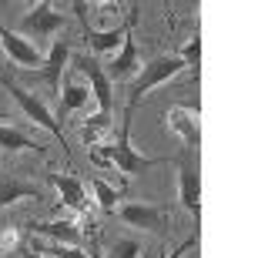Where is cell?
<instances>
[{
    "label": "cell",
    "mask_w": 258,
    "mask_h": 258,
    "mask_svg": "<svg viewBox=\"0 0 258 258\" xmlns=\"http://www.w3.org/2000/svg\"><path fill=\"white\" fill-rule=\"evenodd\" d=\"M131 114L134 111H124V121H121V131H117V141L114 144H97L91 151V161L94 164H114L117 171L124 174H138V171H148L154 164H168V158H144L131 148Z\"/></svg>",
    "instance_id": "obj_1"
},
{
    "label": "cell",
    "mask_w": 258,
    "mask_h": 258,
    "mask_svg": "<svg viewBox=\"0 0 258 258\" xmlns=\"http://www.w3.org/2000/svg\"><path fill=\"white\" fill-rule=\"evenodd\" d=\"M74 10H77V17L84 20V40H87V47L94 50V54H111V50H117V44L124 40V34H127V27L134 24V17H138V10H131V17H127V24L124 27H114V30H94V27H87V17H84V4L77 0L74 4Z\"/></svg>",
    "instance_id": "obj_7"
},
{
    "label": "cell",
    "mask_w": 258,
    "mask_h": 258,
    "mask_svg": "<svg viewBox=\"0 0 258 258\" xmlns=\"http://www.w3.org/2000/svg\"><path fill=\"white\" fill-rule=\"evenodd\" d=\"M17 248H24V228L10 225L0 231V251H17Z\"/></svg>",
    "instance_id": "obj_21"
},
{
    "label": "cell",
    "mask_w": 258,
    "mask_h": 258,
    "mask_svg": "<svg viewBox=\"0 0 258 258\" xmlns=\"http://www.w3.org/2000/svg\"><path fill=\"white\" fill-rule=\"evenodd\" d=\"M20 198H40V191L34 184L17 181V178H4V181H0V208H4V205H14V201H20Z\"/></svg>",
    "instance_id": "obj_16"
},
{
    "label": "cell",
    "mask_w": 258,
    "mask_h": 258,
    "mask_svg": "<svg viewBox=\"0 0 258 258\" xmlns=\"http://www.w3.org/2000/svg\"><path fill=\"white\" fill-rule=\"evenodd\" d=\"M181 71H184V64H181V57H178V54H161V57L148 60V64L141 67V74L134 77L131 87H127V107H124V111H134V107H138V101H141L151 87L164 84V81H171V77L181 74Z\"/></svg>",
    "instance_id": "obj_2"
},
{
    "label": "cell",
    "mask_w": 258,
    "mask_h": 258,
    "mask_svg": "<svg viewBox=\"0 0 258 258\" xmlns=\"http://www.w3.org/2000/svg\"><path fill=\"white\" fill-rule=\"evenodd\" d=\"M50 184L60 191V201H64L67 208L74 211H87V195H84V184H81V178H74V174H50Z\"/></svg>",
    "instance_id": "obj_14"
},
{
    "label": "cell",
    "mask_w": 258,
    "mask_h": 258,
    "mask_svg": "<svg viewBox=\"0 0 258 258\" xmlns=\"http://www.w3.org/2000/svg\"><path fill=\"white\" fill-rule=\"evenodd\" d=\"M87 97H91V87L84 84H67L60 91V114H71V111H81L87 104Z\"/></svg>",
    "instance_id": "obj_17"
},
{
    "label": "cell",
    "mask_w": 258,
    "mask_h": 258,
    "mask_svg": "<svg viewBox=\"0 0 258 258\" xmlns=\"http://www.w3.org/2000/svg\"><path fill=\"white\" fill-rule=\"evenodd\" d=\"M101 131H111V114H94V117H91V121L84 124L81 138H84V144H94Z\"/></svg>",
    "instance_id": "obj_20"
},
{
    "label": "cell",
    "mask_w": 258,
    "mask_h": 258,
    "mask_svg": "<svg viewBox=\"0 0 258 258\" xmlns=\"http://www.w3.org/2000/svg\"><path fill=\"white\" fill-rule=\"evenodd\" d=\"M20 255H24V258H44V255H40V251H34V248H27V245H24V248H20Z\"/></svg>",
    "instance_id": "obj_25"
},
{
    "label": "cell",
    "mask_w": 258,
    "mask_h": 258,
    "mask_svg": "<svg viewBox=\"0 0 258 258\" xmlns=\"http://www.w3.org/2000/svg\"><path fill=\"white\" fill-rule=\"evenodd\" d=\"M60 27H64V14H57L47 0H40L37 7L20 20V30L24 34H34V37H54Z\"/></svg>",
    "instance_id": "obj_8"
},
{
    "label": "cell",
    "mask_w": 258,
    "mask_h": 258,
    "mask_svg": "<svg viewBox=\"0 0 258 258\" xmlns=\"http://www.w3.org/2000/svg\"><path fill=\"white\" fill-rule=\"evenodd\" d=\"M0 84H4V87L10 91V97L17 101V104H20V111H24V114H27L30 121H34V124H40L44 131H50L54 138H60V141H64V131H60V124L54 121L50 107L44 104L40 97H34V94L27 91V87H20L17 81H14V77H7V74H0Z\"/></svg>",
    "instance_id": "obj_3"
},
{
    "label": "cell",
    "mask_w": 258,
    "mask_h": 258,
    "mask_svg": "<svg viewBox=\"0 0 258 258\" xmlns=\"http://www.w3.org/2000/svg\"><path fill=\"white\" fill-rule=\"evenodd\" d=\"M67 60H71V44H67V40H57V44L50 47V54L44 57V64H40L37 71H27L24 81H40V84H47L50 91L60 94V74H64Z\"/></svg>",
    "instance_id": "obj_4"
},
{
    "label": "cell",
    "mask_w": 258,
    "mask_h": 258,
    "mask_svg": "<svg viewBox=\"0 0 258 258\" xmlns=\"http://www.w3.org/2000/svg\"><path fill=\"white\" fill-rule=\"evenodd\" d=\"M195 245H198V235H191V238L184 241V245H178V248H174V251H171V255H168V258H181L184 251H188V248H195Z\"/></svg>",
    "instance_id": "obj_24"
},
{
    "label": "cell",
    "mask_w": 258,
    "mask_h": 258,
    "mask_svg": "<svg viewBox=\"0 0 258 258\" xmlns=\"http://www.w3.org/2000/svg\"><path fill=\"white\" fill-rule=\"evenodd\" d=\"M141 258H158V251H148V248H144V255Z\"/></svg>",
    "instance_id": "obj_26"
},
{
    "label": "cell",
    "mask_w": 258,
    "mask_h": 258,
    "mask_svg": "<svg viewBox=\"0 0 258 258\" xmlns=\"http://www.w3.org/2000/svg\"><path fill=\"white\" fill-rule=\"evenodd\" d=\"M27 248L40 251L44 258H87L81 248H71V245H40V241H30Z\"/></svg>",
    "instance_id": "obj_19"
},
{
    "label": "cell",
    "mask_w": 258,
    "mask_h": 258,
    "mask_svg": "<svg viewBox=\"0 0 258 258\" xmlns=\"http://www.w3.org/2000/svg\"><path fill=\"white\" fill-rule=\"evenodd\" d=\"M141 255H144L141 245L131 241V238H124V241H117V245H114V255H111V258H141Z\"/></svg>",
    "instance_id": "obj_23"
},
{
    "label": "cell",
    "mask_w": 258,
    "mask_h": 258,
    "mask_svg": "<svg viewBox=\"0 0 258 258\" xmlns=\"http://www.w3.org/2000/svg\"><path fill=\"white\" fill-rule=\"evenodd\" d=\"M178 198H181L184 211H191L195 218L201 215V178L191 164H181V171H178Z\"/></svg>",
    "instance_id": "obj_12"
},
{
    "label": "cell",
    "mask_w": 258,
    "mask_h": 258,
    "mask_svg": "<svg viewBox=\"0 0 258 258\" xmlns=\"http://www.w3.org/2000/svg\"><path fill=\"white\" fill-rule=\"evenodd\" d=\"M131 27H127V34H124V40H121V50L114 54V60L104 67L107 81H127V77H134L138 71H141V57H138V44H134V37H131Z\"/></svg>",
    "instance_id": "obj_9"
},
{
    "label": "cell",
    "mask_w": 258,
    "mask_h": 258,
    "mask_svg": "<svg viewBox=\"0 0 258 258\" xmlns=\"http://www.w3.org/2000/svg\"><path fill=\"white\" fill-rule=\"evenodd\" d=\"M191 114H198V97H195L191 104H184V107H171L168 117H164V127L174 131V134H181V141L188 144V148H198L201 131H198V121H195Z\"/></svg>",
    "instance_id": "obj_10"
},
{
    "label": "cell",
    "mask_w": 258,
    "mask_h": 258,
    "mask_svg": "<svg viewBox=\"0 0 258 258\" xmlns=\"http://www.w3.org/2000/svg\"><path fill=\"white\" fill-rule=\"evenodd\" d=\"M0 44H4V50H7V57L14 60V64H34V71H37V64H44V54H40L30 40L17 37L14 30H7L4 24H0Z\"/></svg>",
    "instance_id": "obj_11"
},
{
    "label": "cell",
    "mask_w": 258,
    "mask_h": 258,
    "mask_svg": "<svg viewBox=\"0 0 258 258\" xmlns=\"http://www.w3.org/2000/svg\"><path fill=\"white\" fill-rule=\"evenodd\" d=\"M121 221L124 225H134V228H144V231H154V235H164L168 225H164V208L161 205H141V201H127L117 208Z\"/></svg>",
    "instance_id": "obj_5"
},
{
    "label": "cell",
    "mask_w": 258,
    "mask_h": 258,
    "mask_svg": "<svg viewBox=\"0 0 258 258\" xmlns=\"http://www.w3.org/2000/svg\"><path fill=\"white\" fill-rule=\"evenodd\" d=\"M24 148H34V151H44V144L34 141V138H27V134L20 131V127H10V124H0V151H24Z\"/></svg>",
    "instance_id": "obj_15"
},
{
    "label": "cell",
    "mask_w": 258,
    "mask_h": 258,
    "mask_svg": "<svg viewBox=\"0 0 258 258\" xmlns=\"http://www.w3.org/2000/svg\"><path fill=\"white\" fill-rule=\"evenodd\" d=\"M30 231L34 235H47V238H54L57 245H71V248H81V241H84V235L74 228V221H34L30 225Z\"/></svg>",
    "instance_id": "obj_13"
},
{
    "label": "cell",
    "mask_w": 258,
    "mask_h": 258,
    "mask_svg": "<svg viewBox=\"0 0 258 258\" xmlns=\"http://www.w3.org/2000/svg\"><path fill=\"white\" fill-rule=\"evenodd\" d=\"M77 71L81 74H87V84H91V94L97 97V114H111V107H114V94H111V81H107L104 67L97 64L94 57H77L74 60Z\"/></svg>",
    "instance_id": "obj_6"
},
{
    "label": "cell",
    "mask_w": 258,
    "mask_h": 258,
    "mask_svg": "<svg viewBox=\"0 0 258 258\" xmlns=\"http://www.w3.org/2000/svg\"><path fill=\"white\" fill-rule=\"evenodd\" d=\"M178 57H181V64H184V67H191V71H195V77H198V60H201V37L188 40V44L181 47V54H178Z\"/></svg>",
    "instance_id": "obj_22"
},
{
    "label": "cell",
    "mask_w": 258,
    "mask_h": 258,
    "mask_svg": "<svg viewBox=\"0 0 258 258\" xmlns=\"http://www.w3.org/2000/svg\"><path fill=\"white\" fill-rule=\"evenodd\" d=\"M94 195H97V205H101L104 215H114L117 211V201H121V191H117V188H111L107 181L94 178Z\"/></svg>",
    "instance_id": "obj_18"
}]
</instances>
